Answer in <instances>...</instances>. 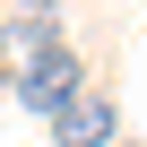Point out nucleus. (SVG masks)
<instances>
[{
	"mask_svg": "<svg viewBox=\"0 0 147 147\" xmlns=\"http://www.w3.org/2000/svg\"><path fill=\"white\" fill-rule=\"evenodd\" d=\"M52 138L61 147H113V95H69L52 113Z\"/></svg>",
	"mask_w": 147,
	"mask_h": 147,
	"instance_id": "nucleus-2",
	"label": "nucleus"
},
{
	"mask_svg": "<svg viewBox=\"0 0 147 147\" xmlns=\"http://www.w3.org/2000/svg\"><path fill=\"white\" fill-rule=\"evenodd\" d=\"M69 95H78V52H69V43H35V52H26V69H18V104L61 113Z\"/></svg>",
	"mask_w": 147,
	"mask_h": 147,
	"instance_id": "nucleus-1",
	"label": "nucleus"
},
{
	"mask_svg": "<svg viewBox=\"0 0 147 147\" xmlns=\"http://www.w3.org/2000/svg\"><path fill=\"white\" fill-rule=\"evenodd\" d=\"M9 52H18V35H0V61H9Z\"/></svg>",
	"mask_w": 147,
	"mask_h": 147,
	"instance_id": "nucleus-3",
	"label": "nucleus"
}]
</instances>
